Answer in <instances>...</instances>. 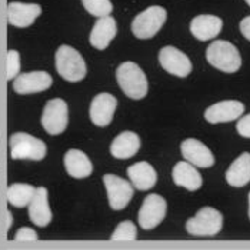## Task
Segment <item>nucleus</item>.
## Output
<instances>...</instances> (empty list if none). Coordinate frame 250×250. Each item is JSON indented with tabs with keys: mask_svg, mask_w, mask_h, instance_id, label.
I'll return each instance as SVG.
<instances>
[{
	"mask_svg": "<svg viewBox=\"0 0 250 250\" xmlns=\"http://www.w3.org/2000/svg\"><path fill=\"white\" fill-rule=\"evenodd\" d=\"M116 79L126 96L139 100L147 95V77L133 62L122 63L116 70Z\"/></svg>",
	"mask_w": 250,
	"mask_h": 250,
	"instance_id": "f257e3e1",
	"label": "nucleus"
},
{
	"mask_svg": "<svg viewBox=\"0 0 250 250\" xmlns=\"http://www.w3.org/2000/svg\"><path fill=\"white\" fill-rule=\"evenodd\" d=\"M206 59L225 73H234L242 66V58L237 47L228 40H214L206 50Z\"/></svg>",
	"mask_w": 250,
	"mask_h": 250,
	"instance_id": "f03ea898",
	"label": "nucleus"
},
{
	"mask_svg": "<svg viewBox=\"0 0 250 250\" xmlns=\"http://www.w3.org/2000/svg\"><path fill=\"white\" fill-rule=\"evenodd\" d=\"M56 69L58 73L67 82H80L86 77L87 67L84 59L75 47L62 44L56 52Z\"/></svg>",
	"mask_w": 250,
	"mask_h": 250,
	"instance_id": "7ed1b4c3",
	"label": "nucleus"
},
{
	"mask_svg": "<svg viewBox=\"0 0 250 250\" xmlns=\"http://www.w3.org/2000/svg\"><path fill=\"white\" fill-rule=\"evenodd\" d=\"M47 153L46 143L35 136L18 132L10 136V156L16 160H42Z\"/></svg>",
	"mask_w": 250,
	"mask_h": 250,
	"instance_id": "20e7f679",
	"label": "nucleus"
},
{
	"mask_svg": "<svg viewBox=\"0 0 250 250\" xmlns=\"http://www.w3.org/2000/svg\"><path fill=\"white\" fill-rule=\"evenodd\" d=\"M167 18L162 6H150L139 13L132 21V32L137 39H150L162 29Z\"/></svg>",
	"mask_w": 250,
	"mask_h": 250,
	"instance_id": "39448f33",
	"label": "nucleus"
},
{
	"mask_svg": "<svg viewBox=\"0 0 250 250\" xmlns=\"http://www.w3.org/2000/svg\"><path fill=\"white\" fill-rule=\"evenodd\" d=\"M223 216L213 208H202L186 222V230L193 236H214L222 230Z\"/></svg>",
	"mask_w": 250,
	"mask_h": 250,
	"instance_id": "423d86ee",
	"label": "nucleus"
},
{
	"mask_svg": "<svg viewBox=\"0 0 250 250\" xmlns=\"http://www.w3.org/2000/svg\"><path fill=\"white\" fill-rule=\"evenodd\" d=\"M69 123L67 103L62 99H52L46 103L42 113V126L49 135H60Z\"/></svg>",
	"mask_w": 250,
	"mask_h": 250,
	"instance_id": "0eeeda50",
	"label": "nucleus"
},
{
	"mask_svg": "<svg viewBox=\"0 0 250 250\" xmlns=\"http://www.w3.org/2000/svg\"><path fill=\"white\" fill-rule=\"evenodd\" d=\"M166 210H167V203L162 196L159 194L146 196L139 210V225L145 230H152L163 222Z\"/></svg>",
	"mask_w": 250,
	"mask_h": 250,
	"instance_id": "6e6552de",
	"label": "nucleus"
},
{
	"mask_svg": "<svg viewBox=\"0 0 250 250\" xmlns=\"http://www.w3.org/2000/svg\"><path fill=\"white\" fill-rule=\"evenodd\" d=\"M103 183L107 190L110 208L113 210H123L133 197V186L116 174H104Z\"/></svg>",
	"mask_w": 250,
	"mask_h": 250,
	"instance_id": "1a4fd4ad",
	"label": "nucleus"
},
{
	"mask_svg": "<svg viewBox=\"0 0 250 250\" xmlns=\"http://www.w3.org/2000/svg\"><path fill=\"white\" fill-rule=\"evenodd\" d=\"M159 62L167 73L179 77L189 76L193 69L190 59L173 46H166L159 52Z\"/></svg>",
	"mask_w": 250,
	"mask_h": 250,
	"instance_id": "9d476101",
	"label": "nucleus"
},
{
	"mask_svg": "<svg viewBox=\"0 0 250 250\" xmlns=\"http://www.w3.org/2000/svg\"><path fill=\"white\" fill-rule=\"evenodd\" d=\"M53 83L52 76L47 72H30L16 76L13 82V89L19 95H32L47 90Z\"/></svg>",
	"mask_w": 250,
	"mask_h": 250,
	"instance_id": "9b49d317",
	"label": "nucleus"
},
{
	"mask_svg": "<svg viewBox=\"0 0 250 250\" xmlns=\"http://www.w3.org/2000/svg\"><path fill=\"white\" fill-rule=\"evenodd\" d=\"M117 100L110 93H99L90 104V119L99 127H106L113 120Z\"/></svg>",
	"mask_w": 250,
	"mask_h": 250,
	"instance_id": "f8f14e48",
	"label": "nucleus"
},
{
	"mask_svg": "<svg viewBox=\"0 0 250 250\" xmlns=\"http://www.w3.org/2000/svg\"><path fill=\"white\" fill-rule=\"evenodd\" d=\"M180 152L183 157L197 167H212L214 165V156L210 149L197 139H186L180 145Z\"/></svg>",
	"mask_w": 250,
	"mask_h": 250,
	"instance_id": "ddd939ff",
	"label": "nucleus"
},
{
	"mask_svg": "<svg viewBox=\"0 0 250 250\" xmlns=\"http://www.w3.org/2000/svg\"><path fill=\"white\" fill-rule=\"evenodd\" d=\"M245 112V106L242 102L237 100H223L214 103L206 109L205 119L209 123H225L239 119Z\"/></svg>",
	"mask_w": 250,
	"mask_h": 250,
	"instance_id": "4468645a",
	"label": "nucleus"
},
{
	"mask_svg": "<svg viewBox=\"0 0 250 250\" xmlns=\"http://www.w3.org/2000/svg\"><path fill=\"white\" fill-rule=\"evenodd\" d=\"M42 13V7L35 3L12 1L7 6V20L15 27H29Z\"/></svg>",
	"mask_w": 250,
	"mask_h": 250,
	"instance_id": "2eb2a0df",
	"label": "nucleus"
},
{
	"mask_svg": "<svg viewBox=\"0 0 250 250\" xmlns=\"http://www.w3.org/2000/svg\"><path fill=\"white\" fill-rule=\"evenodd\" d=\"M29 217L40 228L47 226L52 222V210L49 206V196L46 188H38L29 203Z\"/></svg>",
	"mask_w": 250,
	"mask_h": 250,
	"instance_id": "dca6fc26",
	"label": "nucleus"
},
{
	"mask_svg": "<svg viewBox=\"0 0 250 250\" xmlns=\"http://www.w3.org/2000/svg\"><path fill=\"white\" fill-rule=\"evenodd\" d=\"M117 33L116 20L109 15L99 18L90 32V44L99 50H104Z\"/></svg>",
	"mask_w": 250,
	"mask_h": 250,
	"instance_id": "f3484780",
	"label": "nucleus"
},
{
	"mask_svg": "<svg viewBox=\"0 0 250 250\" xmlns=\"http://www.w3.org/2000/svg\"><path fill=\"white\" fill-rule=\"evenodd\" d=\"M223 21L214 15H199L190 21V32L196 39L206 42L216 38L222 30Z\"/></svg>",
	"mask_w": 250,
	"mask_h": 250,
	"instance_id": "a211bd4d",
	"label": "nucleus"
},
{
	"mask_svg": "<svg viewBox=\"0 0 250 250\" xmlns=\"http://www.w3.org/2000/svg\"><path fill=\"white\" fill-rule=\"evenodd\" d=\"M64 167L67 173L75 179L89 177L93 172V165L87 154L77 149H70L64 154Z\"/></svg>",
	"mask_w": 250,
	"mask_h": 250,
	"instance_id": "6ab92c4d",
	"label": "nucleus"
},
{
	"mask_svg": "<svg viewBox=\"0 0 250 250\" xmlns=\"http://www.w3.org/2000/svg\"><path fill=\"white\" fill-rule=\"evenodd\" d=\"M129 179L137 190H149L157 182V173L147 162H137L127 169Z\"/></svg>",
	"mask_w": 250,
	"mask_h": 250,
	"instance_id": "aec40b11",
	"label": "nucleus"
},
{
	"mask_svg": "<svg viewBox=\"0 0 250 250\" xmlns=\"http://www.w3.org/2000/svg\"><path fill=\"white\" fill-rule=\"evenodd\" d=\"M173 182L177 186H182L190 192L200 189L202 186V176L192 163L179 162L173 167Z\"/></svg>",
	"mask_w": 250,
	"mask_h": 250,
	"instance_id": "412c9836",
	"label": "nucleus"
},
{
	"mask_svg": "<svg viewBox=\"0 0 250 250\" xmlns=\"http://www.w3.org/2000/svg\"><path fill=\"white\" fill-rule=\"evenodd\" d=\"M140 149V139L133 132H122L110 145V153L116 159H130Z\"/></svg>",
	"mask_w": 250,
	"mask_h": 250,
	"instance_id": "4be33fe9",
	"label": "nucleus"
},
{
	"mask_svg": "<svg viewBox=\"0 0 250 250\" xmlns=\"http://www.w3.org/2000/svg\"><path fill=\"white\" fill-rule=\"evenodd\" d=\"M226 182L233 188H243L250 182V153H242L226 170Z\"/></svg>",
	"mask_w": 250,
	"mask_h": 250,
	"instance_id": "5701e85b",
	"label": "nucleus"
},
{
	"mask_svg": "<svg viewBox=\"0 0 250 250\" xmlns=\"http://www.w3.org/2000/svg\"><path fill=\"white\" fill-rule=\"evenodd\" d=\"M36 188L26 183H13L7 189V202L15 208H26L29 206Z\"/></svg>",
	"mask_w": 250,
	"mask_h": 250,
	"instance_id": "b1692460",
	"label": "nucleus"
},
{
	"mask_svg": "<svg viewBox=\"0 0 250 250\" xmlns=\"http://www.w3.org/2000/svg\"><path fill=\"white\" fill-rule=\"evenodd\" d=\"M82 3L84 9L96 18L109 16L113 10V4L110 0H82Z\"/></svg>",
	"mask_w": 250,
	"mask_h": 250,
	"instance_id": "393cba45",
	"label": "nucleus"
},
{
	"mask_svg": "<svg viewBox=\"0 0 250 250\" xmlns=\"http://www.w3.org/2000/svg\"><path fill=\"white\" fill-rule=\"evenodd\" d=\"M136 237H137V230H136L135 223L130 222V220H125V222L119 223L116 230L112 234V240L130 242V240H135Z\"/></svg>",
	"mask_w": 250,
	"mask_h": 250,
	"instance_id": "a878e982",
	"label": "nucleus"
},
{
	"mask_svg": "<svg viewBox=\"0 0 250 250\" xmlns=\"http://www.w3.org/2000/svg\"><path fill=\"white\" fill-rule=\"evenodd\" d=\"M20 70V56L19 52L16 50H9L7 58H6V77L7 80H13L19 75Z\"/></svg>",
	"mask_w": 250,
	"mask_h": 250,
	"instance_id": "bb28decb",
	"label": "nucleus"
},
{
	"mask_svg": "<svg viewBox=\"0 0 250 250\" xmlns=\"http://www.w3.org/2000/svg\"><path fill=\"white\" fill-rule=\"evenodd\" d=\"M39 236L36 231L30 228H21L16 231L15 234V240H20V242H27V240H38Z\"/></svg>",
	"mask_w": 250,
	"mask_h": 250,
	"instance_id": "cd10ccee",
	"label": "nucleus"
},
{
	"mask_svg": "<svg viewBox=\"0 0 250 250\" xmlns=\"http://www.w3.org/2000/svg\"><path fill=\"white\" fill-rule=\"evenodd\" d=\"M236 129H237L239 135L246 137V139H250V113L240 117V120L236 125Z\"/></svg>",
	"mask_w": 250,
	"mask_h": 250,
	"instance_id": "c85d7f7f",
	"label": "nucleus"
},
{
	"mask_svg": "<svg viewBox=\"0 0 250 250\" xmlns=\"http://www.w3.org/2000/svg\"><path fill=\"white\" fill-rule=\"evenodd\" d=\"M240 32L250 42V16L245 18V19L240 21Z\"/></svg>",
	"mask_w": 250,
	"mask_h": 250,
	"instance_id": "c756f323",
	"label": "nucleus"
},
{
	"mask_svg": "<svg viewBox=\"0 0 250 250\" xmlns=\"http://www.w3.org/2000/svg\"><path fill=\"white\" fill-rule=\"evenodd\" d=\"M10 225H12V213L7 212V229L10 228Z\"/></svg>",
	"mask_w": 250,
	"mask_h": 250,
	"instance_id": "7c9ffc66",
	"label": "nucleus"
},
{
	"mask_svg": "<svg viewBox=\"0 0 250 250\" xmlns=\"http://www.w3.org/2000/svg\"><path fill=\"white\" fill-rule=\"evenodd\" d=\"M249 219H250V192H249Z\"/></svg>",
	"mask_w": 250,
	"mask_h": 250,
	"instance_id": "2f4dec72",
	"label": "nucleus"
},
{
	"mask_svg": "<svg viewBox=\"0 0 250 250\" xmlns=\"http://www.w3.org/2000/svg\"><path fill=\"white\" fill-rule=\"evenodd\" d=\"M245 1H246V3H248V4L250 6V0H245Z\"/></svg>",
	"mask_w": 250,
	"mask_h": 250,
	"instance_id": "473e14b6",
	"label": "nucleus"
}]
</instances>
